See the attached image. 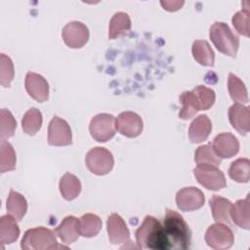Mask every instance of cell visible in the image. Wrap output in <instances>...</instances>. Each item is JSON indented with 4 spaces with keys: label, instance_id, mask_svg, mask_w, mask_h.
Segmentation results:
<instances>
[{
    "label": "cell",
    "instance_id": "6da1fadb",
    "mask_svg": "<svg viewBox=\"0 0 250 250\" xmlns=\"http://www.w3.org/2000/svg\"><path fill=\"white\" fill-rule=\"evenodd\" d=\"M162 226L166 250H186L190 247V229L179 213L171 209H166Z\"/></svg>",
    "mask_w": 250,
    "mask_h": 250
},
{
    "label": "cell",
    "instance_id": "7a4b0ae2",
    "mask_svg": "<svg viewBox=\"0 0 250 250\" xmlns=\"http://www.w3.org/2000/svg\"><path fill=\"white\" fill-rule=\"evenodd\" d=\"M136 240L140 248L166 250L162 223L152 216H146L136 230Z\"/></svg>",
    "mask_w": 250,
    "mask_h": 250
},
{
    "label": "cell",
    "instance_id": "3957f363",
    "mask_svg": "<svg viewBox=\"0 0 250 250\" xmlns=\"http://www.w3.org/2000/svg\"><path fill=\"white\" fill-rule=\"evenodd\" d=\"M56 234V231L44 227L29 229L23 234L21 242V247L24 250H47L66 248L62 245L58 244Z\"/></svg>",
    "mask_w": 250,
    "mask_h": 250
},
{
    "label": "cell",
    "instance_id": "277c9868",
    "mask_svg": "<svg viewBox=\"0 0 250 250\" xmlns=\"http://www.w3.org/2000/svg\"><path fill=\"white\" fill-rule=\"evenodd\" d=\"M209 36L219 52L229 57L236 56L239 47V38L227 23L223 21L214 22L210 27Z\"/></svg>",
    "mask_w": 250,
    "mask_h": 250
},
{
    "label": "cell",
    "instance_id": "5b68a950",
    "mask_svg": "<svg viewBox=\"0 0 250 250\" xmlns=\"http://www.w3.org/2000/svg\"><path fill=\"white\" fill-rule=\"evenodd\" d=\"M85 163L91 173L103 176L111 171L114 165V158L107 148L96 146L87 152Z\"/></svg>",
    "mask_w": 250,
    "mask_h": 250
},
{
    "label": "cell",
    "instance_id": "8992f818",
    "mask_svg": "<svg viewBox=\"0 0 250 250\" xmlns=\"http://www.w3.org/2000/svg\"><path fill=\"white\" fill-rule=\"evenodd\" d=\"M193 175L197 182L207 189L217 191L227 186L224 173L215 165L197 164L193 169Z\"/></svg>",
    "mask_w": 250,
    "mask_h": 250
},
{
    "label": "cell",
    "instance_id": "52a82bcc",
    "mask_svg": "<svg viewBox=\"0 0 250 250\" xmlns=\"http://www.w3.org/2000/svg\"><path fill=\"white\" fill-rule=\"evenodd\" d=\"M115 117L108 113H99L90 122L89 131L93 139L100 143L109 141L115 135Z\"/></svg>",
    "mask_w": 250,
    "mask_h": 250
},
{
    "label": "cell",
    "instance_id": "ba28073f",
    "mask_svg": "<svg viewBox=\"0 0 250 250\" xmlns=\"http://www.w3.org/2000/svg\"><path fill=\"white\" fill-rule=\"evenodd\" d=\"M207 245L216 250L229 249L232 246L234 235L232 230L223 223L211 225L205 232Z\"/></svg>",
    "mask_w": 250,
    "mask_h": 250
},
{
    "label": "cell",
    "instance_id": "9c48e42d",
    "mask_svg": "<svg viewBox=\"0 0 250 250\" xmlns=\"http://www.w3.org/2000/svg\"><path fill=\"white\" fill-rule=\"evenodd\" d=\"M48 143L54 146L71 145V129L64 119L58 116L52 118L48 127Z\"/></svg>",
    "mask_w": 250,
    "mask_h": 250
},
{
    "label": "cell",
    "instance_id": "30bf717a",
    "mask_svg": "<svg viewBox=\"0 0 250 250\" xmlns=\"http://www.w3.org/2000/svg\"><path fill=\"white\" fill-rule=\"evenodd\" d=\"M89 29L81 21H73L66 23L62 31L63 42L70 48H82L89 40Z\"/></svg>",
    "mask_w": 250,
    "mask_h": 250
},
{
    "label": "cell",
    "instance_id": "8fae6325",
    "mask_svg": "<svg viewBox=\"0 0 250 250\" xmlns=\"http://www.w3.org/2000/svg\"><path fill=\"white\" fill-rule=\"evenodd\" d=\"M204 193L195 187H187L180 189L176 194L177 207L182 211H193L204 205Z\"/></svg>",
    "mask_w": 250,
    "mask_h": 250
},
{
    "label": "cell",
    "instance_id": "7c38bea8",
    "mask_svg": "<svg viewBox=\"0 0 250 250\" xmlns=\"http://www.w3.org/2000/svg\"><path fill=\"white\" fill-rule=\"evenodd\" d=\"M117 131L128 138H136L143 132L142 117L133 111L121 112L115 121Z\"/></svg>",
    "mask_w": 250,
    "mask_h": 250
},
{
    "label": "cell",
    "instance_id": "4fadbf2b",
    "mask_svg": "<svg viewBox=\"0 0 250 250\" xmlns=\"http://www.w3.org/2000/svg\"><path fill=\"white\" fill-rule=\"evenodd\" d=\"M106 229L109 241L114 245L124 244L130 241V231L120 215L112 213L106 221Z\"/></svg>",
    "mask_w": 250,
    "mask_h": 250
},
{
    "label": "cell",
    "instance_id": "5bb4252c",
    "mask_svg": "<svg viewBox=\"0 0 250 250\" xmlns=\"http://www.w3.org/2000/svg\"><path fill=\"white\" fill-rule=\"evenodd\" d=\"M25 90L27 94L39 103L46 102L49 98V84L47 80L40 74L28 71L24 80Z\"/></svg>",
    "mask_w": 250,
    "mask_h": 250
},
{
    "label": "cell",
    "instance_id": "9a60e30c",
    "mask_svg": "<svg viewBox=\"0 0 250 250\" xmlns=\"http://www.w3.org/2000/svg\"><path fill=\"white\" fill-rule=\"evenodd\" d=\"M220 158H230L239 150V142L231 133H221L217 135L211 146Z\"/></svg>",
    "mask_w": 250,
    "mask_h": 250
},
{
    "label": "cell",
    "instance_id": "2e32d148",
    "mask_svg": "<svg viewBox=\"0 0 250 250\" xmlns=\"http://www.w3.org/2000/svg\"><path fill=\"white\" fill-rule=\"evenodd\" d=\"M229 119L231 126L240 134L245 136L250 129V110L248 106L241 104H233L229 108Z\"/></svg>",
    "mask_w": 250,
    "mask_h": 250
},
{
    "label": "cell",
    "instance_id": "e0dca14e",
    "mask_svg": "<svg viewBox=\"0 0 250 250\" xmlns=\"http://www.w3.org/2000/svg\"><path fill=\"white\" fill-rule=\"evenodd\" d=\"M212 131V123L206 114L195 117L188 128V138L193 144L206 141Z\"/></svg>",
    "mask_w": 250,
    "mask_h": 250
},
{
    "label": "cell",
    "instance_id": "ac0fdd59",
    "mask_svg": "<svg viewBox=\"0 0 250 250\" xmlns=\"http://www.w3.org/2000/svg\"><path fill=\"white\" fill-rule=\"evenodd\" d=\"M55 231L62 243L71 244L75 242L80 235L79 219L74 216L65 217Z\"/></svg>",
    "mask_w": 250,
    "mask_h": 250
},
{
    "label": "cell",
    "instance_id": "d6986e66",
    "mask_svg": "<svg viewBox=\"0 0 250 250\" xmlns=\"http://www.w3.org/2000/svg\"><path fill=\"white\" fill-rule=\"evenodd\" d=\"M209 203H210L213 218L217 223H223L228 225L232 224L229 216L232 203L229 199L222 197L220 195L214 194L210 198Z\"/></svg>",
    "mask_w": 250,
    "mask_h": 250
},
{
    "label": "cell",
    "instance_id": "ffe728a7",
    "mask_svg": "<svg viewBox=\"0 0 250 250\" xmlns=\"http://www.w3.org/2000/svg\"><path fill=\"white\" fill-rule=\"evenodd\" d=\"M230 220L232 223L244 229H250L249 219V194L244 199L237 200L231 205L229 212Z\"/></svg>",
    "mask_w": 250,
    "mask_h": 250
},
{
    "label": "cell",
    "instance_id": "44dd1931",
    "mask_svg": "<svg viewBox=\"0 0 250 250\" xmlns=\"http://www.w3.org/2000/svg\"><path fill=\"white\" fill-rule=\"evenodd\" d=\"M20 235V229L17 220L11 215H4L0 218V243L11 244Z\"/></svg>",
    "mask_w": 250,
    "mask_h": 250
},
{
    "label": "cell",
    "instance_id": "7402d4cb",
    "mask_svg": "<svg viewBox=\"0 0 250 250\" xmlns=\"http://www.w3.org/2000/svg\"><path fill=\"white\" fill-rule=\"evenodd\" d=\"M59 188L62 196L65 200L69 201L73 200L79 195L81 191V183L75 175L67 172L62 176L59 183Z\"/></svg>",
    "mask_w": 250,
    "mask_h": 250
},
{
    "label": "cell",
    "instance_id": "603a6c76",
    "mask_svg": "<svg viewBox=\"0 0 250 250\" xmlns=\"http://www.w3.org/2000/svg\"><path fill=\"white\" fill-rule=\"evenodd\" d=\"M191 53L193 59L201 65L213 66L215 62V54L209 43L205 40H195L192 43Z\"/></svg>",
    "mask_w": 250,
    "mask_h": 250
},
{
    "label": "cell",
    "instance_id": "cb8c5ba5",
    "mask_svg": "<svg viewBox=\"0 0 250 250\" xmlns=\"http://www.w3.org/2000/svg\"><path fill=\"white\" fill-rule=\"evenodd\" d=\"M6 207L9 215L14 217L17 221H21L26 213L27 202L22 194L11 189L7 198Z\"/></svg>",
    "mask_w": 250,
    "mask_h": 250
},
{
    "label": "cell",
    "instance_id": "d4e9b609",
    "mask_svg": "<svg viewBox=\"0 0 250 250\" xmlns=\"http://www.w3.org/2000/svg\"><path fill=\"white\" fill-rule=\"evenodd\" d=\"M131 28V20L127 13H115L109 21L108 38L114 39L120 35L125 34Z\"/></svg>",
    "mask_w": 250,
    "mask_h": 250
},
{
    "label": "cell",
    "instance_id": "484cf974",
    "mask_svg": "<svg viewBox=\"0 0 250 250\" xmlns=\"http://www.w3.org/2000/svg\"><path fill=\"white\" fill-rule=\"evenodd\" d=\"M102 220L99 216L88 213L84 214L79 219V230L80 235L84 237L96 236L102 229Z\"/></svg>",
    "mask_w": 250,
    "mask_h": 250
},
{
    "label": "cell",
    "instance_id": "4316f807",
    "mask_svg": "<svg viewBox=\"0 0 250 250\" xmlns=\"http://www.w3.org/2000/svg\"><path fill=\"white\" fill-rule=\"evenodd\" d=\"M180 103L182 108L179 112V117L184 120H188L195 115L200 110L198 101L192 91H185L180 96Z\"/></svg>",
    "mask_w": 250,
    "mask_h": 250
},
{
    "label": "cell",
    "instance_id": "83f0119b",
    "mask_svg": "<svg viewBox=\"0 0 250 250\" xmlns=\"http://www.w3.org/2000/svg\"><path fill=\"white\" fill-rule=\"evenodd\" d=\"M228 89L232 101L237 104H247L249 102L247 89L242 80L233 73L229 74Z\"/></svg>",
    "mask_w": 250,
    "mask_h": 250
},
{
    "label": "cell",
    "instance_id": "f1b7e54d",
    "mask_svg": "<svg viewBox=\"0 0 250 250\" xmlns=\"http://www.w3.org/2000/svg\"><path fill=\"white\" fill-rule=\"evenodd\" d=\"M43 122L42 113L36 107L29 108L22 116L21 127L24 133L27 135H35L41 128Z\"/></svg>",
    "mask_w": 250,
    "mask_h": 250
},
{
    "label": "cell",
    "instance_id": "f546056e",
    "mask_svg": "<svg viewBox=\"0 0 250 250\" xmlns=\"http://www.w3.org/2000/svg\"><path fill=\"white\" fill-rule=\"evenodd\" d=\"M16 152L13 146L6 140H1L0 144V172L5 173L16 168Z\"/></svg>",
    "mask_w": 250,
    "mask_h": 250
},
{
    "label": "cell",
    "instance_id": "4dcf8cb0",
    "mask_svg": "<svg viewBox=\"0 0 250 250\" xmlns=\"http://www.w3.org/2000/svg\"><path fill=\"white\" fill-rule=\"evenodd\" d=\"M250 174V161L248 158H238L231 162L229 176L235 182L247 183Z\"/></svg>",
    "mask_w": 250,
    "mask_h": 250
},
{
    "label": "cell",
    "instance_id": "1f68e13d",
    "mask_svg": "<svg viewBox=\"0 0 250 250\" xmlns=\"http://www.w3.org/2000/svg\"><path fill=\"white\" fill-rule=\"evenodd\" d=\"M194 161L197 164H210L218 166L221 164L220 158L210 145H203L197 147L194 154Z\"/></svg>",
    "mask_w": 250,
    "mask_h": 250
},
{
    "label": "cell",
    "instance_id": "d6a6232c",
    "mask_svg": "<svg viewBox=\"0 0 250 250\" xmlns=\"http://www.w3.org/2000/svg\"><path fill=\"white\" fill-rule=\"evenodd\" d=\"M0 124L1 140H6L14 135L17 128V121L10 110L6 108L0 110Z\"/></svg>",
    "mask_w": 250,
    "mask_h": 250
},
{
    "label": "cell",
    "instance_id": "836d02e7",
    "mask_svg": "<svg viewBox=\"0 0 250 250\" xmlns=\"http://www.w3.org/2000/svg\"><path fill=\"white\" fill-rule=\"evenodd\" d=\"M191 91L193 92V94L195 95L198 101L200 110L209 109L214 104L216 100V94L214 90L208 87H205L203 85H198L195 88H193Z\"/></svg>",
    "mask_w": 250,
    "mask_h": 250
},
{
    "label": "cell",
    "instance_id": "e575fe53",
    "mask_svg": "<svg viewBox=\"0 0 250 250\" xmlns=\"http://www.w3.org/2000/svg\"><path fill=\"white\" fill-rule=\"evenodd\" d=\"M14 64L10 57L5 54L0 56V83L3 87H10L14 78Z\"/></svg>",
    "mask_w": 250,
    "mask_h": 250
},
{
    "label": "cell",
    "instance_id": "d590c367",
    "mask_svg": "<svg viewBox=\"0 0 250 250\" xmlns=\"http://www.w3.org/2000/svg\"><path fill=\"white\" fill-rule=\"evenodd\" d=\"M232 24L239 34L246 37L249 36V9L243 8L241 11L235 13L232 17Z\"/></svg>",
    "mask_w": 250,
    "mask_h": 250
},
{
    "label": "cell",
    "instance_id": "8d00e7d4",
    "mask_svg": "<svg viewBox=\"0 0 250 250\" xmlns=\"http://www.w3.org/2000/svg\"><path fill=\"white\" fill-rule=\"evenodd\" d=\"M184 1H160V4L167 11H177L184 5Z\"/></svg>",
    "mask_w": 250,
    "mask_h": 250
}]
</instances>
